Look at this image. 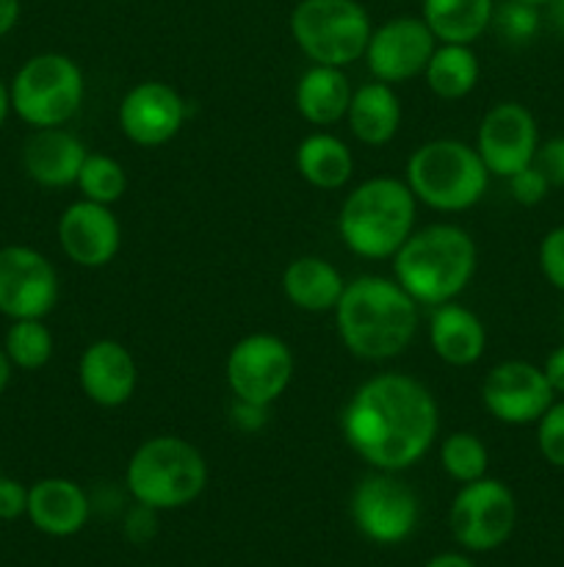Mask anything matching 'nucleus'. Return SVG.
<instances>
[{
    "label": "nucleus",
    "instance_id": "f257e3e1",
    "mask_svg": "<svg viewBox=\"0 0 564 567\" xmlns=\"http://www.w3.org/2000/svg\"><path fill=\"white\" fill-rule=\"evenodd\" d=\"M348 449L374 471H407L435 449L440 408L429 388L409 374L382 371L365 380L341 413Z\"/></svg>",
    "mask_w": 564,
    "mask_h": 567
},
{
    "label": "nucleus",
    "instance_id": "f03ea898",
    "mask_svg": "<svg viewBox=\"0 0 564 567\" xmlns=\"http://www.w3.org/2000/svg\"><path fill=\"white\" fill-rule=\"evenodd\" d=\"M332 313L348 354L368 363L398 358L418 336V302L396 280L379 275L346 282Z\"/></svg>",
    "mask_w": 564,
    "mask_h": 567
},
{
    "label": "nucleus",
    "instance_id": "7ed1b4c3",
    "mask_svg": "<svg viewBox=\"0 0 564 567\" xmlns=\"http://www.w3.org/2000/svg\"><path fill=\"white\" fill-rule=\"evenodd\" d=\"M479 266V247L459 225L437 221L420 227L393 255V280L418 305L453 302L470 286Z\"/></svg>",
    "mask_w": 564,
    "mask_h": 567
},
{
    "label": "nucleus",
    "instance_id": "20e7f679",
    "mask_svg": "<svg viewBox=\"0 0 564 567\" xmlns=\"http://www.w3.org/2000/svg\"><path fill=\"white\" fill-rule=\"evenodd\" d=\"M418 199L398 177H370L348 192L337 214L343 247L365 260H390L415 233Z\"/></svg>",
    "mask_w": 564,
    "mask_h": 567
},
{
    "label": "nucleus",
    "instance_id": "39448f33",
    "mask_svg": "<svg viewBox=\"0 0 564 567\" xmlns=\"http://www.w3.org/2000/svg\"><path fill=\"white\" fill-rule=\"evenodd\" d=\"M490 177L473 144L459 138L424 142L404 166V183L415 199L440 214H462L479 205Z\"/></svg>",
    "mask_w": 564,
    "mask_h": 567
},
{
    "label": "nucleus",
    "instance_id": "423d86ee",
    "mask_svg": "<svg viewBox=\"0 0 564 567\" xmlns=\"http://www.w3.org/2000/svg\"><path fill=\"white\" fill-rule=\"evenodd\" d=\"M133 502L153 509H180L197 502L208 485V463L191 441L177 435L147 437L125 468Z\"/></svg>",
    "mask_w": 564,
    "mask_h": 567
},
{
    "label": "nucleus",
    "instance_id": "0eeeda50",
    "mask_svg": "<svg viewBox=\"0 0 564 567\" xmlns=\"http://www.w3.org/2000/svg\"><path fill=\"white\" fill-rule=\"evenodd\" d=\"M11 111L33 131L64 127L81 111L86 81L75 59L64 53H36L9 83Z\"/></svg>",
    "mask_w": 564,
    "mask_h": 567
},
{
    "label": "nucleus",
    "instance_id": "6e6552de",
    "mask_svg": "<svg viewBox=\"0 0 564 567\" xmlns=\"http://www.w3.org/2000/svg\"><path fill=\"white\" fill-rule=\"evenodd\" d=\"M374 25L359 0H299L291 11V37L313 64L348 66L368 48Z\"/></svg>",
    "mask_w": 564,
    "mask_h": 567
},
{
    "label": "nucleus",
    "instance_id": "1a4fd4ad",
    "mask_svg": "<svg viewBox=\"0 0 564 567\" xmlns=\"http://www.w3.org/2000/svg\"><path fill=\"white\" fill-rule=\"evenodd\" d=\"M453 540L468 551H492L512 537L518 524V502L514 493L501 480L468 482L457 498L451 502L448 513Z\"/></svg>",
    "mask_w": 564,
    "mask_h": 567
},
{
    "label": "nucleus",
    "instance_id": "9d476101",
    "mask_svg": "<svg viewBox=\"0 0 564 567\" xmlns=\"http://www.w3.org/2000/svg\"><path fill=\"white\" fill-rule=\"evenodd\" d=\"M293 352L280 336L252 332L232 343L224 363L227 388L232 399L254 404H274L293 380Z\"/></svg>",
    "mask_w": 564,
    "mask_h": 567
},
{
    "label": "nucleus",
    "instance_id": "9b49d317",
    "mask_svg": "<svg viewBox=\"0 0 564 567\" xmlns=\"http://www.w3.org/2000/svg\"><path fill=\"white\" fill-rule=\"evenodd\" d=\"M352 518L368 540L401 543L418 524V496L393 471H374L354 487Z\"/></svg>",
    "mask_w": 564,
    "mask_h": 567
},
{
    "label": "nucleus",
    "instance_id": "f8f14e48",
    "mask_svg": "<svg viewBox=\"0 0 564 567\" xmlns=\"http://www.w3.org/2000/svg\"><path fill=\"white\" fill-rule=\"evenodd\" d=\"M59 297V271L39 249L22 244L0 249V313L6 319H44Z\"/></svg>",
    "mask_w": 564,
    "mask_h": 567
},
{
    "label": "nucleus",
    "instance_id": "ddd939ff",
    "mask_svg": "<svg viewBox=\"0 0 564 567\" xmlns=\"http://www.w3.org/2000/svg\"><path fill=\"white\" fill-rule=\"evenodd\" d=\"M481 402L487 413L506 426H529L556 402L542 365L529 360H503L481 380Z\"/></svg>",
    "mask_w": 564,
    "mask_h": 567
},
{
    "label": "nucleus",
    "instance_id": "4468645a",
    "mask_svg": "<svg viewBox=\"0 0 564 567\" xmlns=\"http://www.w3.org/2000/svg\"><path fill=\"white\" fill-rule=\"evenodd\" d=\"M435 48L437 39L429 25L420 17L401 14L370 31L363 61L374 81L398 86L424 75Z\"/></svg>",
    "mask_w": 564,
    "mask_h": 567
},
{
    "label": "nucleus",
    "instance_id": "2eb2a0df",
    "mask_svg": "<svg viewBox=\"0 0 564 567\" xmlns=\"http://www.w3.org/2000/svg\"><path fill=\"white\" fill-rule=\"evenodd\" d=\"M473 147L490 175L509 177L534 164L540 150V125L523 103H495L481 116Z\"/></svg>",
    "mask_w": 564,
    "mask_h": 567
},
{
    "label": "nucleus",
    "instance_id": "dca6fc26",
    "mask_svg": "<svg viewBox=\"0 0 564 567\" xmlns=\"http://www.w3.org/2000/svg\"><path fill=\"white\" fill-rule=\"evenodd\" d=\"M186 100L164 81H142L122 97L116 120L127 142L138 147H164L186 125Z\"/></svg>",
    "mask_w": 564,
    "mask_h": 567
},
{
    "label": "nucleus",
    "instance_id": "f3484780",
    "mask_svg": "<svg viewBox=\"0 0 564 567\" xmlns=\"http://www.w3.org/2000/svg\"><path fill=\"white\" fill-rule=\"evenodd\" d=\"M61 252L83 269H103L119 255L122 225L111 205L77 199L59 219Z\"/></svg>",
    "mask_w": 564,
    "mask_h": 567
},
{
    "label": "nucleus",
    "instance_id": "a211bd4d",
    "mask_svg": "<svg viewBox=\"0 0 564 567\" xmlns=\"http://www.w3.org/2000/svg\"><path fill=\"white\" fill-rule=\"evenodd\" d=\"M77 382L88 402L114 410L133 399L138 385V365L130 349L114 338H100L83 349L77 360Z\"/></svg>",
    "mask_w": 564,
    "mask_h": 567
},
{
    "label": "nucleus",
    "instance_id": "6ab92c4d",
    "mask_svg": "<svg viewBox=\"0 0 564 567\" xmlns=\"http://www.w3.org/2000/svg\"><path fill=\"white\" fill-rule=\"evenodd\" d=\"M88 150L66 127H39L22 147V166L33 183L44 188H66L77 183Z\"/></svg>",
    "mask_w": 564,
    "mask_h": 567
},
{
    "label": "nucleus",
    "instance_id": "aec40b11",
    "mask_svg": "<svg viewBox=\"0 0 564 567\" xmlns=\"http://www.w3.org/2000/svg\"><path fill=\"white\" fill-rule=\"evenodd\" d=\"M92 502L77 482L64 476L39 480L28 487L25 515L39 532L50 537H70L86 526Z\"/></svg>",
    "mask_w": 564,
    "mask_h": 567
},
{
    "label": "nucleus",
    "instance_id": "412c9836",
    "mask_svg": "<svg viewBox=\"0 0 564 567\" xmlns=\"http://www.w3.org/2000/svg\"><path fill=\"white\" fill-rule=\"evenodd\" d=\"M431 352L453 369H468L479 363L487 349V327L470 308L457 299L431 308L429 316Z\"/></svg>",
    "mask_w": 564,
    "mask_h": 567
},
{
    "label": "nucleus",
    "instance_id": "4be33fe9",
    "mask_svg": "<svg viewBox=\"0 0 564 567\" xmlns=\"http://www.w3.org/2000/svg\"><path fill=\"white\" fill-rule=\"evenodd\" d=\"M346 122L352 136L365 147H385L401 127V100L390 83L368 81L352 92Z\"/></svg>",
    "mask_w": 564,
    "mask_h": 567
},
{
    "label": "nucleus",
    "instance_id": "5701e85b",
    "mask_svg": "<svg viewBox=\"0 0 564 567\" xmlns=\"http://www.w3.org/2000/svg\"><path fill=\"white\" fill-rule=\"evenodd\" d=\"M352 92V83L341 66L313 64L299 75L293 103L304 122L313 127H330L346 120Z\"/></svg>",
    "mask_w": 564,
    "mask_h": 567
},
{
    "label": "nucleus",
    "instance_id": "b1692460",
    "mask_svg": "<svg viewBox=\"0 0 564 567\" xmlns=\"http://www.w3.org/2000/svg\"><path fill=\"white\" fill-rule=\"evenodd\" d=\"M346 280L330 260L318 255L293 258L282 271V293L293 308L304 313H330L341 302Z\"/></svg>",
    "mask_w": 564,
    "mask_h": 567
},
{
    "label": "nucleus",
    "instance_id": "393cba45",
    "mask_svg": "<svg viewBox=\"0 0 564 567\" xmlns=\"http://www.w3.org/2000/svg\"><path fill=\"white\" fill-rule=\"evenodd\" d=\"M293 161H296L299 177L313 188H321V192H337L354 175V155L348 144L326 131L304 136Z\"/></svg>",
    "mask_w": 564,
    "mask_h": 567
},
{
    "label": "nucleus",
    "instance_id": "a878e982",
    "mask_svg": "<svg viewBox=\"0 0 564 567\" xmlns=\"http://www.w3.org/2000/svg\"><path fill=\"white\" fill-rule=\"evenodd\" d=\"M495 0H424L420 20L437 42L473 44L490 31Z\"/></svg>",
    "mask_w": 564,
    "mask_h": 567
},
{
    "label": "nucleus",
    "instance_id": "bb28decb",
    "mask_svg": "<svg viewBox=\"0 0 564 567\" xmlns=\"http://www.w3.org/2000/svg\"><path fill=\"white\" fill-rule=\"evenodd\" d=\"M426 86L440 100H462L476 89L481 78L479 55L470 44H448L437 42L429 64L424 70Z\"/></svg>",
    "mask_w": 564,
    "mask_h": 567
},
{
    "label": "nucleus",
    "instance_id": "cd10ccee",
    "mask_svg": "<svg viewBox=\"0 0 564 567\" xmlns=\"http://www.w3.org/2000/svg\"><path fill=\"white\" fill-rule=\"evenodd\" d=\"M3 349L14 369L39 371L53 358V332L44 319H17L6 330Z\"/></svg>",
    "mask_w": 564,
    "mask_h": 567
},
{
    "label": "nucleus",
    "instance_id": "c85d7f7f",
    "mask_svg": "<svg viewBox=\"0 0 564 567\" xmlns=\"http://www.w3.org/2000/svg\"><path fill=\"white\" fill-rule=\"evenodd\" d=\"M440 465L453 482L468 485V482L487 476L490 452H487L484 441L473 432H451L440 443Z\"/></svg>",
    "mask_w": 564,
    "mask_h": 567
},
{
    "label": "nucleus",
    "instance_id": "c756f323",
    "mask_svg": "<svg viewBox=\"0 0 564 567\" xmlns=\"http://www.w3.org/2000/svg\"><path fill=\"white\" fill-rule=\"evenodd\" d=\"M77 188L83 199H92L100 205H114L127 192V172L116 158L103 153H88L77 172Z\"/></svg>",
    "mask_w": 564,
    "mask_h": 567
},
{
    "label": "nucleus",
    "instance_id": "7c9ffc66",
    "mask_svg": "<svg viewBox=\"0 0 564 567\" xmlns=\"http://www.w3.org/2000/svg\"><path fill=\"white\" fill-rule=\"evenodd\" d=\"M540 28L542 14L536 6L520 3V0H501V3H495L490 31L495 33L503 44H512V48L529 44L531 39H536Z\"/></svg>",
    "mask_w": 564,
    "mask_h": 567
},
{
    "label": "nucleus",
    "instance_id": "2f4dec72",
    "mask_svg": "<svg viewBox=\"0 0 564 567\" xmlns=\"http://www.w3.org/2000/svg\"><path fill=\"white\" fill-rule=\"evenodd\" d=\"M536 449L553 468H564V402H553L536 421Z\"/></svg>",
    "mask_w": 564,
    "mask_h": 567
},
{
    "label": "nucleus",
    "instance_id": "473e14b6",
    "mask_svg": "<svg viewBox=\"0 0 564 567\" xmlns=\"http://www.w3.org/2000/svg\"><path fill=\"white\" fill-rule=\"evenodd\" d=\"M506 181H509V194H512L514 203L525 205V208L540 205L542 199L547 197V192H551V183H547V177L542 175L536 164L523 166L520 172L509 175Z\"/></svg>",
    "mask_w": 564,
    "mask_h": 567
},
{
    "label": "nucleus",
    "instance_id": "72a5a7b5",
    "mask_svg": "<svg viewBox=\"0 0 564 567\" xmlns=\"http://www.w3.org/2000/svg\"><path fill=\"white\" fill-rule=\"evenodd\" d=\"M536 258H540L542 277H545L556 291L564 293V225L545 233V238L540 241V255H536Z\"/></svg>",
    "mask_w": 564,
    "mask_h": 567
},
{
    "label": "nucleus",
    "instance_id": "f704fd0d",
    "mask_svg": "<svg viewBox=\"0 0 564 567\" xmlns=\"http://www.w3.org/2000/svg\"><path fill=\"white\" fill-rule=\"evenodd\" d=\"M534 164L547 177L551 188H564V136H553L547 142H540Z\"/></svg>",
    "mask_w": 564,
    "mask_h": 567
},
{
    "label": "nucleus",
    "instance_id": "c9c22d12",
    "mask_svg": "<svg viewBox=\"0 0 564 567\" xmlns=\"http://www.w3.org/2000/svg\"><path fill=\"white\" fill-rule=\"evenodd\" d=\"M269 404H254V402H243V399H232L230 404V424L232 430L238 432H260L265 424H269Z\"/></svg>",
    "mask_w": 564,
    "mask_h": 567
},
{
    "label": "nucleus",
    "instance_id": "e433bc0d",
    "mask_svg": "<svg viewBox=\"0 0 564 567\" xmlns=\"http://www.w3.org/2000/svg\"><path fill=\"white\" fill-rule=\"evenodd\" d=\"M155 513H158V509L136 502V507H133L125 518V535L130 537L133 543L153 540L155 532H158V515Z\"/></svg>",
    "mask_w": 564,
    "mask_h": 567
},
{
    "label": "nucleus",
    "instance_id": "4c0bfd02",
    "mask_svg": "<svg viewBox=\"0 0 564 567\" xmlns=\"http://www.w3.org/2000/svg\"><path fill=\"white\" fill-rule=\"evenodd\" d=\"M28 509V487L17 480L0 474V520H14L25 515Z\"/></svg>",
    "mask_w": 564,
    "mask_h": 567
},
{
    "label": "nucleus",
    "instance_id": "58836bf2",
    "mask_svg": "<svg viewBox=\"0 0 564 567\" xmlns=\"http://www.w3.org/2000/svg\"><path fill=\"white\" fill-rule=\"evenodd\" d=\"M542 371H545L553 393H564V343L547 354L545 363H542Z\"/></svg>",
    "mask_w": 564,
    "mask_h": 567
},
{
    "label": "nucleus",
    "instance_id": "ea45409f",
    "mask_svg": "<svg viewBox=\"0 0 564 567\" xmlns=\"http://www.w3.org/2000/svg\"><path fill=\"white\" fill-rule=\"evenodd\" d=\"M20 0H0V37L14 31V25L20 22Z\"/></svg>",
    "mask_w": 564,
    "mask_h": 567
},
{
    "label": "nucleus",
    "instance_id": "a19ab883",
    "mask_svg": "<svg viewBox=\"0 0 564 567\" xmlns=\"http://www.w3.org/2000/svg\"><path fill=\"white\" fill-rule=\"evenodd\" d=\"M426 567H476L470 563L468 557H462V554H440V557L431 559Z\"/></svg>",
    "mask_w": 564,
    "mask_h": 567
},
{
    "label": "nucleus",
    "instance_id": "79ce46f5",
    "mask_svg": "<svg viewBox=\"0 0 564 567\" xmlns=\"http://www.w3.org/2000/svg\"><path fill=\"white\" fill-rule=\"evenodd\" d=\"M11 369H14V365H11V360L6 358V349L0 347V396H3L6 388H9V382H11Z\"/></svg>",
    "mask_w": 564,
    "mask_h": 567
},
{
    "label": "nucleus",
    "instance_id": "37998d69",
    "mask_svg": "<svg viewBox=\"0 0 564 567\" xmlns=\"http://www.w3.org/2000/svg\"><path fill=\"white\" fill-rule=\"evenodd\" d=\"M547 17H551V22L558 31H564V0H551L547 3Z\"/></svg>",
    "mask_w": 564,
    "mask_h": 567
},
{
    "label": "nucleus",
    "instance_id": "c03bdc74",
    "mask_svg": "<svg viewBox=\"0 0 564 567\" xmlns=\"http://www.w3.org/2000/svg\"><path fill=\"white\" fill-rule=\"evenodd\" d=\"M11 114V94H9V86L3 83V78H0V127H3V122L9 120Z\"/></svg>",
    "mask_w": 564,
    "mask_h": 567
},
{
    "label": "nucleus",
    "instance_id": "a18cd8bd",
    "mask_svg": "<svg viewBox=\"0 0 564 567\" xmlns=\"http://www.w3.org/2000/svg\"><path fill=\"white\" fill-rule=\"evenodd\" d=\"M520 3H529V6H536V9H542V6H547L551 0H520Z\"/></svg>",
    "mask_w": 564,
    "mask_h": 567
}]
</instances>
